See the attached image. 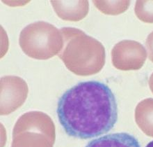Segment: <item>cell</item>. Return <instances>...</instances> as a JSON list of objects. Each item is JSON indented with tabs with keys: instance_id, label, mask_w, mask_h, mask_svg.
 Returning a JSON list of instances; mask_svg holds the SVG:
<instances>
[{
	"instance_id": "cell-1",
	"label": "cell",
	"mask_w": 153,
	"mask_h": 147,
	"mask_svg": "<svg viewBox=\"0 0 153 147\" xmlns=\"http://www.w3.org/2000/svg\"><path fill=\"white\" fill-rule=\"evenodd\" d=\"M56 113L68 135L88 139L113 128L118 120V105L107 85L88 81L78 83L61 95Z\"/></svg>"
},
{
	"instance_id": "cell-2",
	"label": "cell",
	"mask_w": 153,
	"mask_h": 147,
	"mask_svg": "<svg viewBox=\"0 0 153 147\" xmlns=\"http://www.w3.org/2000/svg\"><path fill=\"white\" fill-rule=\"evenodd\" d=\"M60 30L63 46L58 55L68 69L82 76L100 72L105 64V49L102 43L75 27Z\"/></svg>"
},
{
	"instance_id": "cell-3",
	"label": "cell",
	"mask_w": 153,
	"mask_h": 147,
	"mask_svg": "<svg viewBox=\"0 0 153 147\" xmlns=\"http://www.w3.org/2000/svg\"><path fill=\"white\" fill-rule=\"evenodd\" d=\"M19 44L29 57L48 60L59 55L63 46L60 29L45 21L31 23L21 31Z\"/></svg>"
},
{
	"instance_id": "cell-4",
	"label": "cell",
	"mask_w": 153,
	"mask_h": 147,
	"mask_svg": "<svg viewBox=\"0 0 153 147\" xmlns=\"http://www.w3.org/2000/svg\"><path fill=\"white\" fill-rule=\"evenodd\" d=\"M55 125L43 112H29L22 115L13 130L11 147H53Z\"/></svg>"
},
{
	"instance_id": "cell-5",
	"label": "cell",
	"mask_w": 153,
	"mask_h": 147,
	"mask_svg": "<svg viewBox=\"0 0 153 147\" xmlns=\"http://www.w3.org/2000/svg\"><path fill=\"white\" fill-rule=\"evenodd\" d=\"M147 58V52L139 42L123 40L114 46L111 61L114 67L122 71L139 70Z\"/></svg>"
},
{
	"instance_id": "cell-6",
	"label": "cell",
	"mask_w": 153,
	"mask_h": 147,
	"mask_svg": "<svg viewBox=\"0 0 153 147\" xmlns=\"http://www.w3.org/2000/svg\"><path fill=\"white\" fill-rule=\"evenodd\" d=\"M29 93L27 83L16 76H5L1 78V116L11 114L25 103Z\"/></svg>"
},
{
	"instance_id": "cell-7",
	"label": "cell",
	"mask_w": 153,
	"mask_h": 147,
	"mask_svg": "<svg viewBox=\"0 0 153 147\" xmlns=\"http://www.w3.org/2000/svg\"><path fill=\"white\" fill-rule=\"evenodd\" d=\"M51 4L59 18L64 20L79 21L88 14V1H51Z\"/></svg>"
},
{
	"instance_id": "cell-8",
	"label": "cell",
	"mask_w": 153,
	"mask_h": 147,
	"mask_svg": "<svg viewBox=\"0 0 153 147\" xmlns=\"http://www.w3.org/2000/svg\"><path fill=\"white\" fill-rule=\"evenodd\" d=\"M86 147H141V145L133 135L127 133H118L91 140Z\"/></svg>"
},
{
	"instance_id": "cell-9",
	"label": "cell",
	"mask_w": 153,
	"mask_h": 147,
	"mask_svg": "<svg viewBox=\"0 0 153 147\" xmlns=\"http://www.w3.org/2000/svg\"><path fill=\"white\" fill-rule=\"evenodd\" d=\"M135 121L145 135L153 137V98H147L137 104Z\"/></svg>"
},
{
	"instance_id": "cell-10",
	"label": "cell",
	"mask_w": 153,
	"mask_h": 147,
	"mask_svg": "<svg viewBox=\"0 0 153 147\" xmlns=\"http://www.w3.org/2000/svg\"><path fill=\"white\" fill-rule=\"evenodd\" d=\"M93 2L97 9L107 15L123 14L130 5V1H93Z\"/></svg>"
},
{
	"instance_id": "cell-11",
	"label": "cell",
	"mask_w": 153,
	"mask_h": 147,
	"mask_svg": "<svg viewBox=\"0 0 153 147\" xmlns=\"http://www.w3.org/2000/svg\"><path fill=\"white\" fill-rule=\"evenodd\" d=\"M134 11L140 20L153 23V1H137Z\"/></svg>"
},
{
	"instance_id": "cell-12",
	"label": "cell",
	"mask_w": 153,
	"mask_h": 147,
	"mask_svg": "<svg viewBox=\"0 0 153 147\" xmlns=\"http://www.w3.org/2000/svg\"><path fill=\"white\" fill-rule=\"evenodd\" d=\"M146 44L148 48L149 59L150 61H152L153 63V32H152L148 36Z\"/></svg>"
},
{
	"instance_id": "cell-13",
	"label": "cell",
	"mask_w": 153,
	"mask_h": 147,
	"mask_svg": "<svg viewBox=\"0 0 153 147\" xmlns=\"http://www.w3.org/2000/svg\"><path fill=\"white\" fill-rule=\"evenodd\" d=\"M148 84H149L150 90H151L152 93H153V73L150 76L149 80H148Z\"/></svg>"
},
{
	"instance_id": "cell-14",
	"label": "cell",
	"mask_w": 153,
	"mask_h": 147,
	"mask_svg": "<svg viewBox=\"0 0 153 147\" xmlns=\"http://www.w3.org/2000/svg\"><path fill=\"white\" fill-rule=\"evenodd\" d=\"M146 147H153V141L150 142L149 144H148V145L146 146Z\"/></svg>"
}]
</instances>
